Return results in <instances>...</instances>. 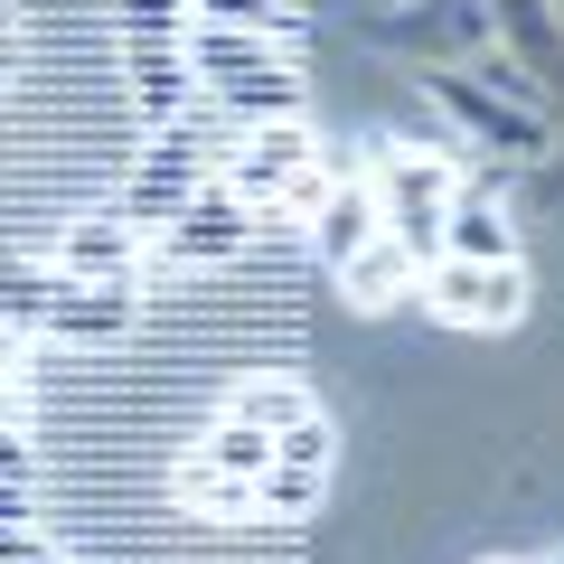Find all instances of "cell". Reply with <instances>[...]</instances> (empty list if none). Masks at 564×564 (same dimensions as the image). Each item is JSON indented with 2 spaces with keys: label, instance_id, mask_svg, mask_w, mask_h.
I'll return each mask as SVG.
<instances>
[{
  "label": "cell",
  "instance_id": "cell-1",
  "mask_svg": "<svg viewBox=\"0 0 564 564\" xmlns=\"http://www.w3.org/2000/svg\"><path fill=\"white\" fill-rule=\"evenodd\" d=\"M367 188H377V226H386L414 263L443 254V207L462 198V170H452L443 151H377Z\"/></svg>",
  "mask_w": 564,
  "mask_h": 564
},
{
  "label": "cell",
  "instance_id": "cell-2",
  "mask_svg": "<svg viewBox=\"0 0 564 564\" xmlns=\"http://www.w3.org/2000/svg\"><path fill=\"white\" fill-rule=\"evenodd\" d=\"M414 302L433 311L443 329H508L527 311V273L518 263H462V254H433L414 273Z\"/></svg>",
  "mask_w": 564,
  "mask_h": 564
},
{
  "label": "cell",
  "instance_id": "cell-3",
  "mask_svg": "<svg viewBox=\"0 0 564 564\" xmlns=\"http://www.w3.org/2000/svg\"><path fill=\"white\" fill-rule=\"evenodd\" d=\"M254 236H263V217L236 198V180H207L198 198H188L180 217H170L161 236H151V254H161V263H180V273H207V263H236Z\"/></svg>",
  "mask_w": 564,
  "mask_h": 564
},
{
  "label": "cell",
  "instance_id": "cell-4",
  "mask_svg": "<svg viewBox=\"0 0 564 564\" xmlns=\"http://www.w3.org/2000/svg\"><path fill=\"white\" fill-rule=\"evenodd\" d=\"M47 263H57L66 282H113V292H141L151 245H141L113 207H95V217H66V226H57V254H47Z\"/></svg>",
  "mask_w": 564,
  "mask_h": 564
},
{
  "label": "cell",
  "instance_id": "cell-5",
  "mask_svg": "<svg viewBox=\"0 0 564 564\" xmlns=\"http://www.w3.org/2000/svg\"><path fill=\"white\" fill-rule=\"evenodd\" d=\"M122 85H132L141 132H170V122H188V113L207 104L198 66H188V39H180V47H122Z\"/></svg>",
  "mask_w": 564,
  "mask_h": 564
},
{
  "label": "cell",
  "instance_id": "cell-6",
  "mask_svg": "<svg viewBox=\"0 0 564 564\" xmlns=\"http://www.w3.org/2000/svg\"><path fill=\"white\" fill-rule=\"evenodd\" d=\"M207 113H226L236 132H254V122H302V66L273 47V57H254V66L207 85Z\"/></svg>",
  "mask_w": 564,
  "mask_h": 564
},
{
  "label": "cell",
  "instance_id": "cell-7",
  "mask_svg": "<svg viewBox=\"0 0 564 564\" xmlns=\"http://www.w3.org/2000/svg\"><path fill=\"white\" fill-rule=\"evenodd\" d=\"M141 321V292H113V282H66L57 273V302H47L39 339H66V348H104Z\"/></svg>",
  "mask_w": 564,
  "mask_h": 564
},
{
  "label": "cell",
  "instance_id": "cell-8",
  "mask_svg": "<svg viewBox=\"0 0 564 564\" xmlns=\"http://www.w3.org/2000/svg\"><path fill=\"white\" fill-rule=\"evenodd\" d=\"M302 236H311V254H321V273H339V263L358 254V245H377V236H386V226H377V188L339 170V180L321 188V207H311V226H302Z\"/></svg>",
  "mask_w": 564,
  "mask_h": 564
},
{
  "label": "cell",
  "instance_id": "cell-9",
  "mask_svg": "<svg viewBox=\"0 0 564 564\" xmlns=\"http://www.w3.org/2000/svg\"><path fill=\"white\" fill-rule=\"evenodd\" d=\"M443 254H462V263H518V226H508V207L480 198V188H462V198L443 207Z\"/></svg>",
  "mask_w": 564,
  "mask_h": 564
},
{
  "label": "cell",
  "instance_id": "cell-10",
  "mask_svg": "<svg viewBox=\"0 0 564 564\" xmlns=\"http://www.w3.org/2000/svg\"><path fill=\"white\" fill-rule=\"evenodd\" d=\"M433 104H443L452 122H470V132H480L489 151H518V161H527V151H545V132H536V122H527V113H508V104H489V95H470L462 76H433Z\"/></svg>",
  "mask_w": 564,
  "mask_h": 564
},
{
  "label": "cell",
  "instance_id": "cell-11",
  "mask_svg": "<svg viewBox=\"0 0 564 564\" xmlns=\"http://www.w3.org/2000/svg\"><path fill=\"white\" fill-rule=\"evenodd\" d=\"M414 273H423V263L404 254L395 236H377V245H358V254L339 263V292H348L358 311H386V302H404V292H414Z\"/></svg>",
  "mask_w": 564,
  "mask_h": 564
},
{
  "label": "cell",
  "instance_id": "cell-12",
  "mask_svg": "<svg viewBox=\"0 0 564 564\" xmlns=\"http://www.w3.org/2000/svg\"><path fill=\"white\" fill-rule=\"evenodd\" d=\"M47 302H57V263H20V254H0V329H10V339H39Z\"/></svg>",
  "mask_w": 564,
  "mask_h": 564
},
{
  "label": "cell",
  "instance_id": "cell-13",
  "mask_svg": "<svg viewBox=\"0 0 564 564\" xmlns=\"http://www.w3.org/2000/svg\"><path fill=\"white\" fill-rule=\"evenodd\" d=\"M198 462L226 470V480H263V470H273V433H254L245 414H217V433L198 443Z\"/></svg>",
  "mask_w": 564,
  "mask_h": 564
},
{
  "label": "cell",
  "instance_id": "cell-14",
  "mask_svg": "<svg viewBox=\"0 0 564 564\" xmlns=\"http://www.w3.org/2000/svg\"><path fill=\"white\" fill-rule=\"evenodd\" d=\"M311 404H321V395H311V386H292V377H245L236 395H226V414H245L254 433H282V423H302Z\"/></svg>",
  "mask_w": 564,
  "mask_h": 564
},
{
  "label": "cell",
  "instance_id": "cell-15",
  "mask_svg": "<svg viewBox=\"0 0 564 564\" xmlns=\"http://www.w3.org/2000/svg\"><path fill=\"white\" fill-rule=\"evenodd\" d=\"M180 499L198 508V518H254V480H226V470H207L198 452L180 462Z\"/></svg>",
  "mask_w": 564,
  "mask_h": 564
},
{
  "label": "cell",
  "instance_id": "cell-16",
  "mask_svg": "<svg viewBox=\"0 0 564 564\" xmlns=\"http://www.w3.org/2000/svg\"><path fill=\"white\" fill-rule=\"evenodd\" d=\"M113 10H122V47H180L198 29L188 0H113Z\"/></svg>",
  "mask_w": 564,
  "mask_h": 564
},
{
  "label": "cell",
  "instance_id": "cell-17",
  "mask_svg": "<svg viewBox=\"0 0 564 564\" xmlns=\"http://www.w3.org/2000/svg\"><path fill=\"white\" fill-rule=\"evenodd\" d=\"M329 452H339V433H329L321 404H311L302 423H282V433H273V462L282 470H321V480H329Z\"/></svg>",
  "mask_w": 564,
  "mask_h": 564
},
{
  "label": "cell",
  "instance_id": "cell-18",
  "mask_svg": "<svg viewBox=\"0 0 564 564\" xmlns=\"http://www.w3.org/2000/svg\"><path fill=\"white\" fill-rule=\"evenodd\" d=\"M311 499H321V470H263V480H254V508H263V518H302V508Z\"/></svg>",
  "mask_w": 564,
  "mask_h": 564
},
{
  "label": "cell",
  "instance_id": "cell-19",
  "mask_svg": "<svg viewBox=\"0 0 564 564\" xmlns=\"http://www.w3.org/2000/svg\"><path fill=\"white\" fill-rule=\"evenodd\" d=\"M0 564H66V555L39 536V527H20V536H0Z\"/></svg>",
  "mask_w": 564,
  "mask_h": 564
},
{
  "label": "cell",
  "instance_id": "cell-20",
  "mask_svg": "<svg viewBox=\"0 0 564 564\" xmlns=\"http://www.w3.org/2000/svg\"><path fill=\"white\" fill-rule=\"evenodd\" d=\"M0 480H39V462H29V433H20V423H0Z\"/></svg>",
  "mask_w": 564,
  "mask_h": 564
},
{
  "label": "cell",
  "instance_id": "cell-21",
  "mask_svg": "<svg viewBox=\"0 0 564 564\" xmlns=\"http://www.w3.org/2000/svg\"><path fill=\"white\" fill-rule=\"evenodd\" d=\"M29 489H39V480H0V536H20V527H29Z\"/></svg>",
  "mask_w": 564,
  "mask_h": 564
},
{
  "label": "cell",
  "instance_id": "cell-22",
  "mask_svg": "<svg viewBox=\"0 0 564 564\" xmlns=\"http://www.w3.org/2000/svg\"><path fill=\"white\" fill-rule=\"evenodd\" d=\"M10 57H20V47H10V29H0V85H10Z\"/></svg>",
  "mask_w": 564,
  "mask_h": 564
},
{
  "label": "cell",
  "instance_id": "cell-23",
  "mask_svg": "<svg viewBox=\"0 0 564 564\" xmlns=\"http://www.w3.org/2000/svg\"><path fill=\"white\" fill-rule=\"evenodd\" d=\"M545 564H564V555H545Z\"/></svg>",
  "mask_w": 564,
  "mask_h": 564
}]
</instances>
